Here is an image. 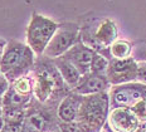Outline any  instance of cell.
<instances>
[{
    "mask_svg": "<svg viewBox=\"0 0 146 132\" xmlns=\"http://www.w3.org/2000/svg\"><path fill=\"white\" fill-rule=\"evenodd\" d=\"M132 48L133 44L123 39H117L113 44L110 47V54L111 58L116 59H126L132 56Z\"/></svg>",
    "mask_w": 146,
    "mask_h": 132,
    "instance_id": "15",
    "label": "cell"
},
{
    "mask_svg": "<svg viewBox=\"0 0 146 132\" xmlns=\"http://www.w3.org/2000/svg\"><path fill=\"white\" fill-rule=\"evenodd\" d=\"M5 121H4V116H3V108H1V104H0V131L4 128Z\"/></svg>",
    "mask_w": 146,
    "mask_h": 132,
    "instance_id": "23",
    "label": "cell"
},
{
    "mask_svg": "<svg viewBox=\"0 0 146 132\" xmlns=\"http://www.w3.org/2000/svg\"><path fill=\"white\" fill-rule=\"evenodd\" d=\"M59 24L44 15L33 11L27 28V44L36 56H42L57 32Z\"/></svg>",
    "mask_w": 146,
    "mask_h": 132,
    "instance_id": "4",
    "label": "cell"
},
{
    "mask_svg": "<svg viewBox=\"0 0 146 132\" xmlns=\"http://www.w3.org/2000/svg\"><path fill=\"white\" fill-rule=\"evenodd\" d=\"M32 74L34 79V98L39 102L56 103L71 92L53 59L43 54L36 56Z\"/></svg>",
    "mask_w": 146,
    "mask_h": 132,
    "instance_id": "1",
    "label": "cell"
},
{
    "mask_svg": "<svg viewBox=\"0 0 146 132\" xmlns=\"http://www.w3.org/2000/svg\"><path fill=\"white\" fill-rule=\"evenodd\" d=\"M139 63L132 57L126 59L111 58L106 70V77L111 86H118L130 82H136L137 79Z\"/></svg>",
    "mask_w": 146,
    "mask_h": 132,
    "instance_id": "7",
    "label": "cell"
},
{
    "mask_svg": "<svg viewBox=\"0 0 146 132\" xmlns=\"http://www.w3.org/2000/svg\"><path fill=\"white\" fill-rule=\"evenodd\" d=\"M50 103H42L33 97L25 112L22 132H44L49 127L52 119L49 108Z\"/></svg>",
    "mask_w": 146,
    "mask_h": 132,
    "instance_id": "8",
    "label": "cell"
},
{
    "mask_svg": "<svg viewBox=\"0 0 146 132\" xmlns=\"http://www.w3.org/2000/svg\"><path fill=\"white\" fill-rule=\"evenodd\" d=\"M7 44H8V40H5L4 38L0 36V62H1V57H3V54H4V50H5Z\"/></svg>",
    "mask_w": 146,
    "mask_h": 132,
    "instance_id": "22",
    "label": "cell"
},
{
    "mask_svg": "<svg viewBox=\"0 0 146 132\" xmlns=\"http://www.w3.org/2000/svg\"><path fill=\"white\" fill-rule=\"evenodd\" d=\"M83 101V96L71 91L67 96L59 102L57 107V116L62 122L69 123L77 119L78 111H80L81 103Z\"/></svg>",
    "mask_w": 146,
    "mask_h": 132,
    "instance_id": "12",
    "label": "cell"
},
{
    "mask_svg": "<svg viewBox=\"0 0 146 132\" xmlns=\"http://www.w3.org/2000/svg\"><path fill=\"white\" fill-rule=\"evenodd\" d=\"M0 74H1V73H0Z\"/></svg>",
    "mask_w": 146,
    "mask_h": 132,
    "instance_id": "24",
    "label": "cell"
},
{
    "mask_svg": "<svg viewBox=\"0 0 146 132\" xmlns=\"http://www.w3.org/2000/svg\"><path fill=\"white\" fill-rule=\"evenodd\" d=\"M108 63H110L108 58H106L105 56H102L100 53H96L92 59V63H91V72L97 73V74H106Z\"/></svg>",
    "mask_w": 146,
    "mask_h": 132,
    "instance_id": "16",
    "label": "cell"
},
{
    "mask_svg": "<svg viewBox=\"0 0 146 132\" xmlns=\"http://www.w3.org/2000/svg\"><path fill=\"white\" fill-rule=\"evenodd\" d=\"M110 88H111V84H110L106 74H97V73L90 72L82 76L77 87L72 91L78 94H82V96H88V94L107 92L110 91Z\"/></svg>",
    "mask_w": 146,
    "mask_h": 132,
    "instance_id": "10",
    "label": "cell"
},
{
    "mask_svg": "<svg viewBox=\"0 0 146 132\" xmlns=\"http://www.w3.org/2000/svg\"><path fill=\"white\" fill-rule=\"evenodd\" d=\"M110 104L113 108H131L140 101L146 99V84L141 82H130L118 86H111L108 92Z\"/></svg>",
    "mask_w": 146,
    "mask_h": 132,
    "instance_id": "6",
    "label": "cell"
},
{
    "mask_svg": "<svg viewBox=\"0 0 146 132\" xmlns=\"http://www.w3.org/2000/svg\"><path fill=\"white\" fill-rule=\"evenodd\" d=\"M131 109L137 116V118H146V99L137 102L135 106L131 107Z\"/></svg>",
    "mask_w": 146,
    "mask_h": 132,
    "instance_id": "18",
    "label": "cell"
},
{
    "mask_svg": "<svg viewBox=\"0 0 146 132\" xmlns=\"http://www.w3.org/2000/svg\"><path fill=\"white\" fill-rule=\"evenodd\" d=\"M36 54L27 43L17 39L8 40L0 62V73L9 82L29 74L35 66Z\"/></svg>",
    "mask_w": 146,
    "mask_h": 132,
    "instance_id": "2",
    "label": "cell"
},
{
    "mask_svg": "<svg viewBox=\"0 0 146 132\" xmlns=\"http://www.w3.org/2000/svg\"><path fill=\"white\" fill-rule=\"evenodd\" d=\"M23 123H5L0 132H22Z\"/></svg>",
    "mask_w": 146,
    "mask_h": 132,
    "instance_id": "21",
    "label": "cell"
},
{
    "mask_svg": "<svg viewBox=\"0 0 146 132\" xmlns=\"http://www.w3.org/2000/svg\"><path fill=\"white\" fill-rule=\"evenodd\" d=\"M110 123L117 132H135L139 127V118L131 108L118 107L112 109Z\"/></svg>",
    "mask_w": 146,
    "mask_h": 132,
    "instance_id": "11",
    "label": "cell"
},
{
    "mask_svg": "<svg viewBox=\"0 0 146 132\" xmlns=\"http://www.w3.org/2000/svg\"><path fill=\"white\" fill-rule=\"evenodd\" d=\"M53 62L56 64L57 68H58L59 73L62 74L67 86L71 88V91L74 90V88L77 87L78 82H80L82 78V74L80 73V70L76 68L74 64L66 56H60L58 58H54Z\"/></svg>",
    "mask_w": 146,
    "mask_h": 132,
    "instance_id": "13",
    "label": "cell"
},
{
    "mask_svg": "<svg viewBox=\"0 0 146 132\" xmlns=\"http://www.w3.org/2000/svg\"><path fill=\"white\" fill-rule=\"evenodd\" d=\"M9 86H10V82L3 74H0V104H1V101H3V98H4L5 93H7Z\"/></svg>",
    "mask_w": 146,
    "mask_h": 132,
    "instance_id": "19",
    "label": "cell"
},
{
    "mask_svg": "<svg viewBox=\"0 0 146 132\" xmlns=\"http://www.w3.org/2000/svg\"><path fill=\"white\" fill-rule=\"evenodd\" d=\"M110 107L108 92L83 96L80 111L77 116V123L83 132H97L101 130L106 122Z\"/></svg>",
    "mask_w": 146,
    "mask_h": 132,
    "instance_id": "3",
    "label": "cell"
},
{
    "mask_svg": "<svg viewBox=\"0 0 146 132\" xmlns=\"http://www.w3.org/2000/svg\"><path fill=\"white\" fill-rule=\"evenodd\" d=\"M10 86L14 88L15 92H18L24 97H29V98L34 97V79H33L32 72L29 74L15 79L14 82L10 83Z\"/></svg>",
    "mask_w": 146,
    "mask_h": 132,
    "instance_id": "14",
    "label": "cell"
},
{
    "mask_svg": "<svg viewBox=\"0 0 146 132\" xmlns=\"http://www.w3.org/2000/svg\"><path fill=\"white\" fill-rule=\"evenodd\" d=\"M96 52L93 50L92 48L87 47L83 42L78 40L73 47L67 52L66 56L71 62L74 64V67L80 70V73L82 76L87 74V73L91 72V63H92V59L95 57Z\"/></svg>",
    "mask_w": 146,
    "mask_h": 132,
    "instance_id": "9",
    "label": "cell"
},
{
    "mask_svg": "<svg viewBox=\"0 0 146 132\" xmlns=\"http://www.w3.org/2000/svg\"><path fill=\"white\" fill-rule=\"evenodd\" d=\"M80 34L81 28L76 23H60L48 47L45 48L43 56L54 59L66 54L81 39Z\"/></svg>",
    "mask_w": 146,
    "mask_h": 132,
    "instance_id": "5",
    "label": "cell"
},
{
    "mask_svg": "<svg viewBox=\"0 0 146 132\" xmlns=\"http://www.w3.org/2000/svg\"><path fill=\"white\" fill-rule=\"evenodd\" d=\"M139 70H137V82L146 84V62H137Z\"/></svg>",
    "mask_w": 146,
    "mask_h": 132,
    "instance_id": "20",
    "label": "cell"
},
{
    "mask_svg": "<svg viewBox=\"0 0 146 132\" xmlns=\"http://www.w3.org/2000/svg\"><path fill=\"white\" fill-rule=\"evenodd\" d=\"M131 57L136 62H146V40L133 43Z\"/></svg>",
    "mask_w": 146,
    "mask_h": 132,
    "instance_id": "17",
    "label": "cell"
}]
</instances>
